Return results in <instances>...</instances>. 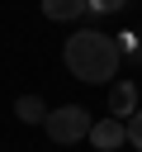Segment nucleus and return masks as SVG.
I'll return each instance as SVG.
<instances>
[{"mask_svg": "<svg viewBox=\"0 0 142 152\" xmlns=\"http://www.w3.org/2000/svg\"><path fill=\"white\" fill-rule=\"evenodd\" d=\"M62 62H66V71H71L76 81L104 86V81H114L123 52H118V38H109V33H99V28H80V33L66 38Z\"/></svg>", "mask_w": 142, "mask_h": 152, "instance_id": "1", "label": "nucleus"}, {"mask_svg": "<svg viewBox=\"0 0 142 152\" xmlns=\"http://www.w3.org/2000/svg\"><path fill=\"white\" fill-rule=\"evenodd\" d=\"M43 128H47V138H52V142L71 147V142L90 138V128H95V124H90V109H85V104H62V109H52V114H47V124H43Z\"/></svg>", "mask_w": 142, "mask_h": 152, "instance_id": "2", "label": "nucleus"}, {"mask_svg": "<svg viewBox=\"0 0 142 152\" xmlns=\"http://www.w3.org/2000/svg\"><path fill=\"white\" fill-rule=\"evenodd\" d=\"M137 109H142V100H137V86H133V81H114V86H109V114L128 124Z\"/></svg>", "mask_w": 142, "mask_h": 152, "instance_id": "3", "label": "nucleus"}, {"mask_svg": "<svg viewBox=\"0 0 142 152\" xmlns=\"http://www.w3.org/2000/svg\"><path fill=\"white\" fill-rule=\"evenodd\" d=\"M90 142H95L99 152H114V147H123V142H128V124L109 114V119H99V124L90 128Z\"/></svg>", "mask_w": 142, "mask_h": 152, "instance_id": "4", "label": "nucleus"}, {"mask_svg": "<svg viewBox=\"0 0 142 152\" xmlns=\"http://www.w3.org/2000/svg\"><path fill=\"white\" fill-rule=\"evenodd\" d=\"M90 10V0H43V14L52 24H66V19H80Z\"/></svg>", "mask_w": 142, "mask_h": 152, "instance_id": "5", "label": "nucleus"}, {"mask_svg": "<svg viewBox=\"0 0 142 152\" xmlns=\"http://www.w3.org/2000/svg\"><path fill=\"white\" fill-rule=\"evenodd\" d=\"M14 114H19V124H47L52 109H47L38 95H19V100H14Z\"/></svg>", "mask_w": 142, "mask_h": 152, "instance_id": "6", "label": "nucleus"}, {"mask_svg": "<svg viewBox=\"0 0 142 152\" xmlns=\"http://www.w3.org/2000/svg\"><path fill=\"white\" fill-rule=\"evenodd\" d=\"M128 142H133V147L142 152V109H137V114L128 119Z\"/></svg>", "mask_w": 142, "mask_h": 152, "instance_id": "7", "label": "nucleus"}, {"mask_svg": "<svg viewBox=\"0 0 142 152\" xmlns=\"http://www.w3.org/2000/svg\"><path fill=\"white\" fill-rule=\"evenodd\" d=\"M123 5H128V0H90V10H95V14H118Z\"/></svg>", "mask_w": 142, "mask_h": 152, "instance_id": "8", "label": "nucleus"}]
</instances>
